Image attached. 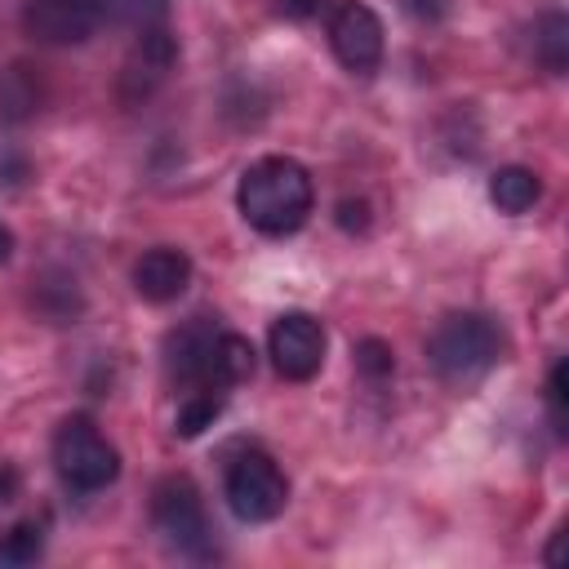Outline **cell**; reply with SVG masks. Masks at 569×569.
I'll return each instance as SVG.
<instances>
[{
	"label": "cell",
	"instance_id": "obj_9",
	"mask_svg": "<svg viewBox=\"0 0 569 569\" xmlns=\"http://www.w3.org/2000/svg\"><path fill=\"white\" fill-rule=\"evenodd\" d=\"M111 13V0H27L22 31L40 44H84Z\"/></svg>",
	"mask_w": 569,
	"mask_h": 569
},
{
	"label": "cell",
	"instance_id": "obj_7",
	"mask_svg": "<svg viewBox=\"0 0 569 569\" xmlns=\"http://www.w3.org/2000/svg\"><path fill=\"white\" fill-rule=\"evenodd\" d=\"M329 49L347 71L369 76L382 62V49H387L382 18L365 0H338L333 13H329Z\"/></svg>",
	"mask_w": 569,
	"mask_h": 569
},
{
	"label": "cell",
	"instance_id": "obj_5",
	"mask_svg": "<svg viewBox=\"0 0 569 569\" xmlns=\"http://www.w3.org/2000/svg\"><path fill=\"white\" fill-rule=\"evenodd\" d=\"M222 493H227V507L236 520L244 525H267L284 511L289 502V480L284 471L276 467L271 453L262 449H244L227 462V476H222Z\"/></svg>",
	"mask_w": 569,
	"mask_h": 569
},
{
	"label": "cell",
	"instance_id": "obj_23",
	"mask_svg": "<svg viewBox=\"0 0 569 569\" xmlns=\"http://www.w3.org/2000/svg\"><path fill=\"white\" fill-rule=\"evenodd\" d=\"M13 493H18V471L0 462V502H13Z\"/></svg>",
	"mask_w": 569,
	"mask_h": 569
},
{
	"label": "cell",
	"instance_id": "obj_19",
	"mask_svg": "<svg viewBox=\"0 0 569 569\" xmlns=\"http://www.w3.org/2000/svg\"><path fill=\"white\" fill-rule=\"evenodd\" d=\"M27 173H31V164H27V156L0 142V187H18V182H22Z\"/></svg>",
	"mask_w": 569,
	"mask_h": 569
},
{
	"label": "cell",
	"instance_id": "obj_15",
	"mask_svg": "<svg viewBox=\"0 0 569 569\" xmlns=\"http://www.w3.org/2000/svg\"><path fill=\"white\" fill-rule=\"evenodd\" d=\"M533 53H538V62L551 76L565 71V62H569V18H565V9H547L538 18V27H533Z\"/></svg>",
	"mask_w": 569,
	"mask_h": 569
},
{
	"label": "cell",
	"instance_id": "obj_6",
	"mask_svg": "<svg viewBox=\"0 0 569 569\" xmlns=\"http://www.w3.org/2000/svg\"><path fill=\"white\" fill-rule=\"evenodd\" d=\"M222 333L227 329L218 320H209V316H196L182 329H173L164 338V373H169V382L182 387V391H191V387H222V391H231L227 378H222V365H218Z\"/></svg>",
	"mask_w": 569,
	"mask_h": 569
},
{
	"label": "cell",
	"instance_id": "obj_21",
	"mask_svg": "<svg viewBox=\"0 0 569 569\" xmlns=\"http://www.w3.org/2000/svg\"><path fill=\"white\" fill-rule=\"evenodd\" d=\"M280 13L284 18H316L320 13V0H280Z\"/></svg>",
	"mask_w": 569,
	"mask_h": 569
},
{
	"label": "cell",
	"instance_id": "obj_10",
	"mask_svg": "<svg viewBox=\"0 0 569 569\" xmlns=\"http://www.w3.org/2000/svg\"><path fill=\"white\" fill-rule=\"evenodd\" d=\"M191 284V258L173 244H156L133 262V289L147 302H173Z\"/></svg>",
	"mask_w": 569,
	"mask_h": 569
},
{
	"label": "cell",
	"instance_id": "obj_3",
	"mask_svg": "<svg viewBox=\"0 0 569 569\" xmlns=\"http://www.w3.org/2000/svg\"><path fill=\"white\" fill-rule=\"evenodd\" d=\"M151 529L160 542L187 560H209L213 556V529L204 516V498L191 476H164L151 489Z\"/></svg>",
	"mask_w": 569,
	"mask_h": 569
},
{
	"label": "cell",
	"instance_id": "obj_1",
	"mask_svg": "<svg viewBox=\"0 0 569 569\" xmlns=\"http://www.w3.org/2000/svg\"><path fill=\"white\" fill-rule=\"evenodd\" d=\"M240 218L258 236H293L307 227L316 209V182L293 156H262L240 173L236 187Z\"/></svg>",
	"mask_w": 569,
	"mask_h": 569
},
{
	"label": "cell",
	"instance_id": "obj_11",
	"mask_svg": "<svg viewBox=\"0 0 569 569\" xmlns=\"http://www.w3.org/2000/svg\"><path fill=\"white\" fill-rule=\"evenodd\" d=\"M173 53H178V49H173V40H169L164 27L138 31V49H133V58L124 62V93H129V98L151 93V84H160V80L169 76Z\"/></svg>",
	"mask_w": 569,
	"mask_h": 569
},
{
	"label": "cell",
	"instance_id": "obj_14",
	"mask_svg": "<svg viewBox=\"0 0 569 569\" xmlns=\"http://www.w3.org/2000/svg\"><path fill=\"white\" fill-rule=\"evenodd\" d=\"M40 107V84H36V71L13 62L0 71V120L4 124H18V120H31Z\"/></svg>",
	"mask_w": 569,
	"mask_h": 569
},
{
	"label": "cell",
	"instance_id": "obj_16",
	"mask_svg": "<svg viewBox=\"0 0 569 569\" xmlns=\"http://www.w3.org/2000/svg\"><path fill=\"white\" fill-rule=\"evenodd\" d=\"M44 556V525L40 520H18L13 529L0 533V565H36Z\"/></svg>",
	"mask_w": 569,
	"mask_h": 569
},
{
	"label": "cell",
	"instance_id": "obj_2",
	"mask_svg": "<svg viewBox=\"0 0 569 569\" xmlns=\"http://www.w3.org/2000/svg\"><path fill=\"white\" fill-rule=\"evenodd\" d=\"M498 356H502V333L480 311H453L427 338V365L436 369V378L453 387L480 382L498 365Z\"/></svg>",
	"mask_w": 569,
	"mask_h": 569
},
{
	"label": "cell",
	"instance_id": "obj_20",
	"mask_svg": "<svg viewBox=\"0 0 569 569\" xmlns=\"http://www.w3.org/2000/svg\"><path fill=\"white\" fill-rule=\"evenodd\" d=\"M338 227L342 231H365L369 227V204L365 200H342L338 204Z\"/></svg>",
	"mask_w": 569,
	"mask_h": 569
},
{
	"label": "cell",
	"instance_id": "obj_12",
	"mask_svg": "<svg viewBox=\"0 0 569 569\" xmlns=\"http://www.w3.org/2000/svg\"><path fill=\"white\" fill-rule=\"evenodd\" d=\"M489 200L502 209V213H529L538 200H542V182L533 169L525 164H502L493 178H489Z\"/></svg>",
	"mask_w": 569,
	"mask_h": 569
},
{
	"label": "cell",
	"instance_id": "obj_8",
	"mask_svg": "<svg viewBox=\"0 0 569 569\" xmlns=\"http://www.w3.org/2000/svg\"><path fill=\"white\" fill-rule=\"evenodd\" d=\"M267 356H271L276 373L289 378V382L316 378L320 365H325V325L311 311H284V316H276V325L267 333Z\"/></svg>",
	"mask_w": 569,
	"mask_h": 569
},
{
	"label": "cell",
	"instance_id": "obj_24",
	"mask_svg": "<svg viewBox=\"0 0 569 569\" xmlns=\"http://www.w3.org/2000/svg\"><path fill=\"white\" fill-rule=\"evenodd\" d=\"M9 253H13V236H9V227L0 222V262H9Z\"/></svg>",
	"mask_w": 569,
	"mask_h": 569
},
{
	"label": "cell",
	"instance_id": "obj_22",
	"mask_svg": "<svg viewBox=\"0 0 569 569\" xmlns=\"http://www.w3.org/2000/svg\"><path fill=\"white\" fill-rule=\"evenodd\" d=\"M405 9H409L413 18H427V22H436V18L445 13V0H405Z\"/></svg>",
	"mask_w": 569,
	"mask_h": 569
},
{
	"label": "cell",
	"instance_id": "obj_18",
	"mask_svg": "<svg viewBox=\"0 0 569 569\" xmlns=\"http://www.w3.org/2000/svg\"><path fill=\"white\" fill-rule=\"evenodd\" d=\"M565 378H569V365L556 360L551 365V378H547V409H551V431L565 440V427H569V409H565Z\"/></svg>",
	"mask_w": 569,
	"mask_h": 569
},
{
	"label": "cell",
	"instance_id": "obj_4",
	"mask_svg": "<svg viewBox=\"0 0 569 569\" xmlns=\"http://www.w3.org/2000/svg\"><path fill=\"white\" fill-rule=\"evenodd\" d=\"M53 467L76 493H98L120 476V453L89 413H71L53 431Z\"/></svg>",
	"mask_w": 569,
	"mask_h": 569
},
{
	"label": "cell",
	"instance_id": "obj_13",
	"mask_svg": "<svg viewBox=\"0 0 569 569\" xmlns=\"http://www.w3.org/2000/svg\"><path fill=\"white\" fill-rule=\"evenodd\" d=\"M222 405H227V391L222 387H191V391H182L178 413H173V431L182 440H196L200 431H209L218 422Z\"/></svg>",
	"mask_w": 569,
	"mask_h": 569
},
{
	"label": "cell",
	"instance_id": "obj_17",
	"mask_svg": "<svg viewBox=\"0 0 569 569\" xmlns=\"http://www.w3.org/2000/svg\"><path fill=\"white\" fill-rule=\"evenodd\" d=\"M356 369H360L369 382H387V378L396 373V351H391V342H382V338L356 342Z\"/></svg>",
	"mask_w": 569,
	"mask_h": 569
}]
</instances>
